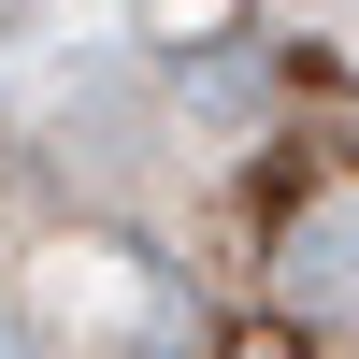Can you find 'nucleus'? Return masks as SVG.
<instances>
[{"label":"nucleus","instance_id":"nucleus-1","mask_svg":"<svg viewBox=\"0 0 359 359\" xmlns=\"http://www.w3.org/2000/svg\"><path fill=\"white\" fill-rule=\"evenodd\" d=\"M287 302H302V316H359V216H302V230H287Z\"/></svg>","mask_w":359,"mask_h":359}]
</instances>
